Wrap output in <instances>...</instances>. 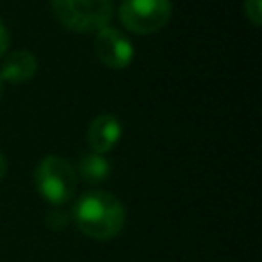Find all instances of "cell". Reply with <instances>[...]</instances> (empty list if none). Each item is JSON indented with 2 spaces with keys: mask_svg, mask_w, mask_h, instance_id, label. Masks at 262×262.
Masks as SVG:
<instances>
[{
  "mask_svg": "<svg viewBox=\"0 0 262 262\" xmlns=\"http://www.w3.org/2000/svg\"><path fill=\"white\" fill-rule=\"evenodd\" d=\"M37 74V59L27 49L10 51L2 57L0 63V80H6L10 84H23L31 80Z\"/></svg>",
  "mask_w": 262,
  "mask_h": 262,
  "instance_id": "52a82bcc",
  "label": "cell"
},
{
  "mask_svg": "<svg viewBox=\"0 0 262 262\" xmlns=\"http://www.w3.org/2000/svg\"><path fill=\"white\" fill-rule=\"evenodd\" d=\"M121 135H123L121 121L115 115H108V113L94 117L88 125V133H86L90 149L94 154H102V156L119 143Z\"/></svg>",
  "mask_w": 262,
  "mask_h": 262,
  "instance_id": "8992f818",
  "label": "cell"
},
{
  "mask_svg": "<svg viewBox=\"0 0 262 262\" xmlns=\"http://www.w3.org/2000/svg\"><path fill=\"white\" fill-rule=\"evenodd\" d=\"M78 186L74 166L61 156H45L35 168V188L53 207L68 203Z\"/></svg>",
  "mask_w": 262,
  "mask_h": 262,
  "instance_id": "7a4b0ae2",
  "label": "cell"
},
{
  "mask_svg": "<svg viewBox=\"0 0 262 262\" xmlns=\"http://www.w3.org/2000/svg\"><path fill=\"white\" fill-rule=\"evenodd\" d=\"M4 174H6V160H4V156L0 151V180L4 178Z\"/></svg>",
  "mask_w": 262,
  "mask_h": 262,
  "instance_id": "7c38bea8",
  "label": "cell"
},
{
  "mask_svg": "<svg viewBox=\"0 0 262 262\" xmlns=\"http://www.w3.org/2000/svg\"><path fill=\"white\" fill-rule=\"evenodd\" d=\"M55 18L70 31L96 33L113 18V0H49Z\"/></svg>",
  "mask_w": 262,
  "mask_h": 262,
  "instance_id": "3957f363",
  "label": "cell"
},
{
  "mask_svg": "<svg viewBox=\"0 0 262 262\" xmlns=\"http://www.w3.org/2000/svg\"><path fill=\"white\" fill-rule=\"evenodd\" d=\"M94 53L96 57L111 70H123L133 59V43L125 33L113 27H104L96 31L94 37Z\"/></svg>",
  "mask_w": 262,
  "mask_h": 262,
  "instance_id": "5b68a950",
  "label": "cell"
},
{
  "mask_svg": "<svg viewBox=\"0 0 262 262\" xmlns=\"http://www.w3.org/2000/svg\"><path fill=\"white\" fill-rule=\"evenodd\" d=\"M125 217L123 203L115 194L98 188L84 192L72 209V221L76 227L86 237L100 242L117 237L125 227Z\"/></svg>",
  "mask_w": 262,
  "mask_h": 262,
  "instance_id": "6da1fadb",
  "label": "cell"
},
{
  "mask_svg": "<svg viewBox=\"0 0 262 262\" xmlns=\"http://www.w3.org/2000/svg\"><path fill=\"white\" fill-rule=\"evenodd\" d=\"M8 45H10V33H8L6 25L0 20V59L6 55V51H8Z\"/></svg>",
  "mask_w": 262,
  "mask_h": 262,
  "instance_id": "8fae6325",
  "label": "cell"
},
{
  "mask_svg": "<svg viewBox=\"0 0 262 262\" xmlns=\"http://www.w3.org/2000/svg\"><path fill=\"white\" fill-rule=\"evenodd\" d=\"M0 98H2V80H0Z\"/></svg>",
  "mask_w": 262,
  "mask_h": 262,
  "instance_id": "4fadbf2b",
  "label": "cell"
},
{
  "mask_svg": "<svg viewBox=\"0 0 262 262\" xmlns=\"http://www.w3.org/2000/svg\"><path fill=\"white\" fill-rule=\"evenodd\" d=\"M70 219H72V213L63 211L61 207H53V209L45 215V221H47V225H49L51 229H63V227H68Z\"/></svg>",
  "mask_w": 262,
  "mask_h": 262,
  "instance_id": "9c48e42d",
  "label": "cell"
},
{
  "mask_svg": "<svg viewBox=\"0 0 262 262\" xmlns=\"http://www.w3.org/2000/svg\"><path fill=\"white\" fill-rule=\"evenodd\" d=\"M170 16V0H123L119 6L121 25L135 35H151L164 29Z\"/></svg>",
  "mask_w": 262,
  "mask_h": 262,
  "instance_id": "277c9868",
  "label": "cell"
},
{
  "mask_svg": "<svg viewBox=\"0 0 262 262\" xmlns=\"http://www.w3.org/2000/svg\"><path fill=\"white\" fill-rule=\"evenodd\" d=\"M244 14L254 27H260V23H262V0H244Z\"/></svg>",
  "mask_w": 262,
  "mask_h": 262,
  "instance_id": "30bf717a",
  "label": "cell"
},
{
  "mask_svg": "<svg viewBox=\"0 0 262 262\" xmlns=\"http://www.w3.org/2000/svg\"><path fill=\"white\" fill-rule=\"evenodd\" d=\"M74 170H76V176L82 178L84 182H88V184H100V182H104L108 178L111 164H108V160L102 154L88 151V154H82L80 156L78 166Z\"/></svg>",
  "mask_w": 262,
  "mask_h": 262,
  "instance_id": "ba28073f",
  "label": "cell"
}]
</instances>
